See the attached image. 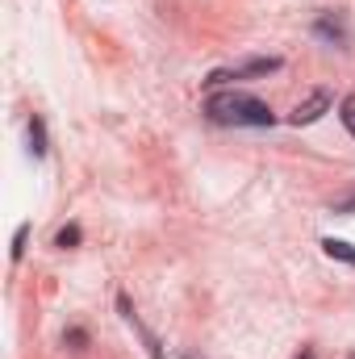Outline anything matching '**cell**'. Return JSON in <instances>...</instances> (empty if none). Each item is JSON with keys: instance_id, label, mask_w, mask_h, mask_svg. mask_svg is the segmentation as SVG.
<instances>
[{"instance_id": "obj_5", "label": "cell", "mask_w": 355, "mask_h": 359, "mask_svg": "<svg viewBox=\"0 0 355 359\" xmlns=\"http://www.w3.org/2000/svg\"><path fill=\"white\" fill-rule=\"evenodd\" d=\"M314 34H318L322 42L339 46V50L351 42V29H347V17H343V13H318V21H314Z\"/></svg>"}, {"instance_id": "obj_2", "label": "cell", "mask_w": 355, "mask_h": 359, "mask_svg": "<svg viewBox=\"0 0 355 359\" xmlns=\"http://www.w3.org/2000/svg\"><path fill=\"white\" fill-rule=\"evenodd\" d=\"M284 59L280 55H260V59H243V63H230V67H217L205 76V88H222V84H234V80H264L272 72H280Z\"/></svg>"}, {"instance_id": "obj_12", "label": "cell", "mask_w": 355, "mask_h": 359, "mask_svg": "<svg viewBox=\"0 0 355 359\" xmlns=\"http://www.w3.org/2000/svg\"><path fill=\"white\" fill-rule=\"evenodd\" d=\"M297 359H318V355H314V347H301V355Z\"/></svg>"}, {"instance_id": "obj_11", "label": "cell", "mask_w": 355, "mask_h": 359, "mask_svg": "<svg viewBox=\"0 0 355 359\" xmlns=\"http://www.w3.org/2000/svg\"><path fill=\"white\" fill-rule=\"evenodd\" d=\"M330 213H343V217H347V213H355V192H347V196H339V201L330 205Z\"/></svg>"}, {"instance_id": "obj_9", "label": "cell", "mask_w": 355, "mask_h": 359, "mask_svg": "<svg viewBox=\"0 0 355 359\" xmlns=\"http://www.w3.org/2000/svg\"><path fill=\"white\" fill-rule=\"evenodd\" d=\"M80 238H84V230H80V226H63V230L55 234V247L72 251V247H80Z\"/></svg>"}, {"instance_id": "obj_3", "label": "cell", "mask_w": 355, "mask_h": 359, "mask_svg": "<svg viewBox=\"0 0 355 359\" xmlns=\"http://www.w3.org/2000/svg\"><path fill=\"white\" fill-rule=\"evenodd\" d=\"M330 104H335V100H330V92L314 88L301 104H297V109H293V113H288V126H297V130H301V126H314V121H322V113H330Z\"/></svg>"}, {"instance_id": "obj_13", "label": "cell", "mask_w": 355, "mask_h": 359, "mask_svg": "<svg viewBox=\"0 0 355 359\" xmlns=\"http://www.w3.org/2000/svg\"><path fill=\"white\" fill-rule=\"evenodd\" d=\"M347 359H355V355H347Z\"/></svg>"}, {"instance_id": "obj_7", "label": "cell", "mask_w": 355, "mask_h": 359, "mask_svg": "<svg viewBox=\"0 0 355 359\" xmlns=\"http://www.w3.org/2000/svg\"><path fill=\"white\" fill-rule=\"evenodd\" d=\"M322 251L330 255V259H339V264H351L355 268V247L347 238H322Z\"/></svg>"}, {"instance_id": "obj_8", "label": "cell", "mask_w": 355, "mask_h": 359, "mask_svg": "<svg viewBox=\"0 0 355 359\" xmlns=\"http://www.w3.org/2000/svg\"><path fill=\"white\" fill-rule=\"evenodd\" d=\"M339 121H343V130L355 138V92L343 96V104H339Z\"/></svg>"}, {"instance_id": "obj_10", "label": "cell", "mask_w": 355, "mask_h": 359, "mask_svg": "<svg viewBox=\"0 0 355 359\" xmlns=\"http://www.w3.org/2000/svg\"><path fill=\"white\" fill-rule=\"evenodd\" d=\"M25 243H29V222H21V226H17V234H13V251H8V255H13V264H21Z\"/></svg>"}, {"instance_id": "obj_6", "label": "cell", "mask_w": 355, "mask_h": 359, "mask_svg": "<svg viewBox=\"0 0 355 359\" xmlns=\"http://www.w3.org/2000/svg\"><path fill=\"white\" fill-rule=\"evenodd\" d=\"M25 134H29V155H34V159H46V151H51V147H46V121H42L38 113L25 121Z\"/></svg>"}, {"instance_id": "obj_1", "label": "cell", "mask_w": 355, "mask_h": 359, "mask_svg": "<svg viewBox=\"0 0 355 359\" xmlns=\"http://www.w3.org/2000/svg\"><path fill=\"white\" fill-rule=\"evenodd\" d=\"M205 117L213 121V126H255V130H264L276 121V113L267 109L260 96H251V92H209V100H205Z\"/></svg>"}, {"instance_id": "obj_4", "label": "cell", "mask_w": 355, "mask_h": 359, "mask_svg": "<svg viewBox=\"0 0 355 359\" xmlns=\"http://www.w3.org/2000/svg\"><path fill=\"white\" fill-rule=\"evenodd\" d=\"M117 313H121V318H126V326H130V330H134V334L142 339L147 355H151V359H163V347H159V339H155V334H151V330L142 326V318L134 313V305H130V297H126V292H117Z\"/></svg>"}]
</instances>
